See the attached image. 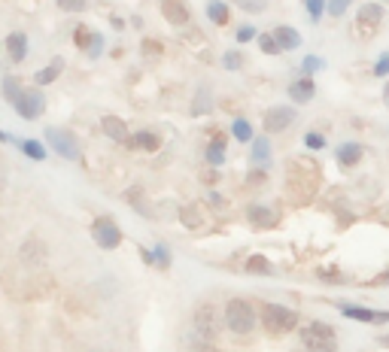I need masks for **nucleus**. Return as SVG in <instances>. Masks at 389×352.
Returning a JSON list of instances; mask_svg holds the SVG:
<instances>
[{"label":"nucleus","mask_w":389,"mask_h":352,"mask_svg":"<svg viewBox=\"0 0 389 352\" xmlns=\"http://www.w3.org/2000/svg\"><path fill=\"white\" fill-rule=\"evenodd\" d=\"M377 347H389V334L380 337V340H377Z\"/></svg>","instance_id":"nucleus-48"},{"label":"nucleus","mask_w":389,"mask_h":352,"mask_svg":"<svg viewBox=\"0 0 389 352\" xmlns=\"http://www.w3.org/2000/svg\"><path fill=\"white\" fill-rule=\"evenodd\" d=\"M155 258H158V264H161V267H167V249H165V246H158V252H155Z\"/></svg>","instance_id":"nucleus-44"},{"label":"nucleus","mask_w":389,"mask_h":352,"mask_svg":"<svg viewBox=\"0 0 389 352\" xmlns=\"http://www.w3.org/2000/svg\"><path fill=\"white\" fill-rule=\"evenodd\" d=\"M222 64H225V70H240V67H244V55H240V52H225Z\"/></svg>","instance_id":"nucleus-36"},{"label":"nucleus","mask_w":389,"mask_h":352,"mask_svg":"<svg viewBox=\"0 0 389 352\" xmlns=\"http://www.w3.org/2000/svg\"><path fill=\"white\" fill-rule=\"evenodd\" d=\"M353 0H329V16H335V18H341L344 12H346V6H350Z\"/></svg>","instance_id":"nucleus-37"},{"label":"nucleus","mask_w":389,"mask_h":352,"mask_svg":"<svg viewBox=\"0 0 389 352\" xmlns=\"http://www.w3.org/2000/svg\"><path fill=\"white\" fill-rule=\"evenodd\" d=\"M374 76H377V79H386L389 76V52H384L377 61H374Z\"/></svg>","instance_id":"nucleus-35"},{"label":"nucleus","mask_w":389,"mask_h":352,"mask_svg":"<svg viewBox=\"0 0 389 352\" xmlns=\"http://www.w3.org/2000/svg\"><path fill=\"white\" fill-rule=\"evenodd\" d=\"M58 6L64 12H82L86 10V0H58Z\"/></svg>","instance_id":"nucleus-39"},{"label":"nucleus","mask_w":389,"mask_h":352,"mask_svg":"<svg viewBox=\"0 0 389 352\" xmlns=\"http://www.w3.org/2000/svg\"><path fill=\"white\" fill-rule=\"evenodd\" d=\"M91 352H104V349H91Z\"/></svg>","instance_id":"nucleus-51"},{"label":"nucleus","mask_w":389,"mask_h":352,"mask_svg":"<svg viewBox=\"0 0 389 352\" xmlns=\"http://www.w3.org/2000/svg\"><path fill=\"white\" fill-rule=\"evenodd\" d=\"M213 110V97H210V88H198L195 95V103H192V116H204V112Z\"/></svg>","instance_id":"nucleus-24"},{"label":"nucleus","mask_w":389,"mask_h":352,"mask_svg":"<svg viewBox=\"0 0 389 352\" xmlns=\"http://www.w3.org/2000/svg\"><path fill=\"white\" fill-rule=\"evenodd\" d=\"M46 140H49V146L61 155V158H70V161L80 158V140H76L70 131H64V128H46Z\"/></svg>","instance_id":"nucleus-5"},{"label":"nucleus","mask_w":389,"mask_h":352,"mask_svg":"<svg viewBox=\"0 0 389 352\" xmlns=\"http://www.w3.org/2000/svg\"><path fill=\"white\" fill-rule=\"evenodd\" d=\"M271 161V143L268 137H256L252 140V164H268Z\"/></svg>","instance_id":"nucleus-21"},{"label":"nucleus","mask_w":389,"mask_h":352,"mask_svg":"<svg viewBox=\"0 0 389 352\" xmlns=\"http://www.w3.org/2000/svg\"><path fill=\"white\" fill-rule=\"evenodd\" d=\"M198 352H219V349L213 347V343H210V347H201V349H198Z\"/></svg>","instance_id":"nucleus-50"},{"label":"nucleus","mask_w":389,"mask_h":352,"mask_svg":"<svg viewBox=\"0 0 389 352\" xmlns=\"http://www.w3.org/2000/svg\"><path fill=\"white\" fill-rule=\"evenodd\" d=\"M259 46H261V52H265V55H280L283 52L274 34H259Z\"/></svg>","instance_id":"nucleus-28"},{"label":"nucleus","mask_w":389,"mask_h":352,"mask_svg":"<svg viewBox=\"0 0 389 352\" xmlns=\"http://www.w3.org/2000/svg\"><path fill=\"white\" fill-rule=\"evenodd\" d=\"M180 219H182V225H186V228H201V216H198L195 207H182Z\"/></svg>","instance_id":"nucleus-33"},{"label":"nucleus","mask_w":389,"mask_h":352,"mask_svg":"<svg viewBox=\"0 0 389 352\" xmlns=\"http://www.w3.org/2000/svg\"><path fill=\"white\" fill-rule=\"evenodd\" d=\"M219 334V313L213 304H204L195 310V319H192V337H195V349L210 347Z\"/></svg>","instance_id":"nucleus-1"},{"label":"nucleus","mask_w":389,"mask_h":352,"mask_svg":"<svg viewBox=\"0 0 389 352\" xmlns=\"http://www.w3.org/2000/svg\"><path fill=\"white\" fill-rule=\"evenodd\" d=\"M6 52H10L12 61H25V55H27V37L25 34H10V37H6Z\"/></svg>","instance_id":"nucleus-18"},{"label":"nucleus","mask_w":389,"mask_h":352,"mask_svg":"<svg viewBox=\"0 0 389 352\" xmlns=\"http://www.w3.org/2000/svg\"><path fill=\"white\" fill-rule=\"evenodd\" d=\"M22 149H25V155H27V158H34V161H43V158H46L43 146H40L37 140H25V143H22Z\"/></svg>","instance_id":"nucleus-32"},{"label":"nucleus","mask_w":389,"mask_h":352,"mask_svg":"<svg viewBox=\"0 0 389 352\" xmlns=\"http://www.w3.org/2000/svg\"><path fill=\"white\" fill-rule=\"evenodd\" d=\"M3 95H6V101H10V103H12V107H16V103H19V101H22V95H25V88H22V86H19V82H16V79H12V76H10V79H3Z\"/></svg>","instance_id":"nucleus-27"},{"label":"nucleus","mask_w":389,"mask_h":352,"mask_svg":"<svg viewBox=\"0 0 389 352\" xmlns=\"http://www.w3.org/2000/svg\"><path fill=\"white\" fill-rule=\"evenodd\" d=\"M128 146L131 149H137V152H155L161 146V140L150 131H140V134H134V137H128Z\"/></svg>","instance_id":"nucleus-17"},{"label":"nucleus","mask_w":389,"mask_h":352,"mask_svg":"<svg viewBox=\"0 0 389 352\" xmlns=\"http://www.w3.org/2000/svg\"><path fill=\"white\" fill-rule=\"evenodd\" d=\"M341 316L353 322H362V325H380V322H389V310H371V307H356V304H341Z\"/></svg>","instance_id":"nucleus-8"},{"label":"nucleus","mask_w":389,"mask_h":352,"mask_svg":"<svg viewBox=\"0 0 389 352\" xmlns=\"http://www.w3.org/2000/svg\"><path fill=\"white\" fill-rule=\"evenodd\" d=\"M384 103H386V107H389V82H386V86H384Z\"/></svg>","instance_id":"nucleus-49"},{"label":"nucleus","mask_w":389,"mask_h":352,"mask_svg":"<svg viewBox=\"0 0 389 352\" xmlns=\"http://www.w3.org/2000/svg\"><path fill=\"white\" fill-rule=\"evenodd\" d=\"M335 158H338V164H341V171H353V167L365 158V146L362 143H341Z\"/></svg>","instance_id":"nucleus-11"},{"label":"nucleus","mask_w":389,"mask_h":352,"mask_svg":"<svg viewBox=\"0 0 389 352\" xmlns=\"http://www.w3.org/2000/svg\"><path fill=\"white\" fill-rule=\"evenodd\" d=\"M274 267H271V262H268L265 255H250L246 258V273H252V277H268Z\"/></svg>","instance_id":"nucleus-22"},{"label":"nucleus","mask_w":389,"mask_h":352,"mask_svg":"<svg viewBox=\"0 0 389 352\" xmlns=\"http://www.w3.org/2000/svg\"><path fill=\"white\" fill-rule=\"evenodd\" d=\"M261 325L271 334H289V331L298 328V313L280 304H265L261 307Z\"/></svg>","instance_id":"nucleus-3"},{"label":"nucleus","mask_w":389,"mask_h":352,"mask_svg":"<svg viewBox=\"0 0 389 352\" xmlns=\"http://www.w3.org/2000/svg\"><path fill=\"white\" fill-rule=\"evenodd\" d=\"M101 128H104V134H107L110 140H116V143H128V125H125L122 118L104 116L101 118Z\"/></svg>","instance_id":"nucleus-14"},{"label":"nucleus","mask_w":389,"mask_h":352,"mask_svg":"<svg viewBox=\"0 0 389 352\" xmlns=\"http://www.w3.org/2000/svg\"><path fill=\"white\" fill-rule=\"evenodd\" d=\"M322 67H325V61H322V58H314V55H307V58L301 61V73H304V76H314V73H320Z\"/></svg>","instance_id":"nucleus-30"},{"label":"nucleus","mask_w":389,"mask_h":352,"mask_svg":"<svg viewBox=\"0 0 389 352\" xmlns=\"http://www.w3.org/2000/svg\"><path fill=\"white\" fill-rule=\"evenodd\" d=\"M320 279H325V283H350V277H341L338 271H320Z\"/></svg>","instance_id":"nucleus-41"},{"label":"nucleus","mask_w":389,"mask_h":352,"mask_svg":"<svg viewBox=\"0 0 389 352\" xmlns=\"http://www.w3.org/2000/svg\"><path fill=\"white\" fill-rule=\"evenodd\" d=\"M338 340V331L329 325V322H307L301 328V343L307 349H316V347H329V343Z\"/></svg>","instance_id":"nucleus-4"},{"label":"nucleus","mask_w":389,"mask_h":352,"mask_svg":"<svg viewBox=\"0 0 389 352\" xmlns=\"http://www.w3.org/2000/svg\"><path fill=\"white\" fill-rule=\"evenodd\" d=\"M143 52H152V55H161V46H158V43H152V40H150V43H146V40H143Z\"/></svg>","instance_id":"nucleus-43"},{"label":"nucleus","mask_w":389,"mask_h":352,"mask_svg":"<svg viewBox=\"0 0 389 352\" xmlns=\"http://www.w3.org/2000/svg\"><path fill=\"white\" fill-rule=\"evenodd\" d=\"M207 16H210V22L213 25H228V3H222V0H210Z\"/></svg>","instance_id":"nucleus-23"},{"label":"nucleus","mask_w":389,"mask_h":352,"mask_svg":"<svg viewBox=\"0 0 389 352\" xmlns=\"http://www.w3.org/2000/svg\"><path fill=\"white\" fill-rule=\"evenodd\" d=\"M246 219L250 225H256V228H277V213H274L271 207H265V203H252L250 210H246Z\"/></svg>","instance_id":"nucleus-12"},{"label":"nucleus","mask_w":389,"mask_h":352,"mask_svg":"<svg viewBox=\"0 0 389 352\" xmlns=\"http://www.w3.org/2000/svg\"><path fill=\"white\" fill-rule=\"evenodd\" d=\"M304 6H307V16L314 18V22H320L322 12L329 10V0H304Z\"/></svg>","instance_id":"nucleus-29"},{"label":"nucleus","mask_w":389,"mask_h":352,"mask_svg":"<svg viewBox=\"0 0 389 352\" xmlns=\"http://www.w3.org/2000/svg\"><path fill=\"white\" fill-rule=\"evenodd\" d=\"M43 95H40L37 88H25V95H22V101L16 103V112L22 118H37V116H43Z\"/></svg>","instance_id":"nucleus-10"},{"label":"nucleus","mask_w":389,"mask_h":352,"mask_svg":"<svg viewBox=\"0 0 389 352\" xmlns=\"http://www.w3.org/2000/svg\"><path fill=\"white\" fill-rule=\"evenodd\" d=\"M207 201L213 203V207H222V203H225V201H222V194H216V192H210V198H207Z\"/></svg>","instance_id":"nucleus-47"},{"label":"nucleus","mask_w":389,"mask_h":352,"mask_svg":"<svg viewBox=\"0 0 389 352\" xmlns=\"http://www.w3.org/2000/svg\"><path fill=\"white\" fill-rule=\"evenodd\" d=\"M101 49H104V37H101V34H91V40H89V49H86V52L89 55H101Z\"/></svg>","instance_id":"nucleus-40"},{"label":"nucleus","mask_w":389,"mask_h":352,"mask_svg":"<svg viewBox=\"0 0 389 352\" xmlns=\"http://www.w3.org/2000/svg\"><path fill=\"white\" fill-rule=\"evenodd\" d=\"M207 161H210L213 167H219V164L225 161V140H222V137H216L213 143L207 146Z\"/></svg>","instance_id":"nucleus-26"},{"label":"nucleus","mask_w":389,"mask_h":352,"mask_svg":"<svg viewBox=\"0 0 389 352\" xmlns=\"http://www.w3.org/2000/svg\"><path fill=\"white\" fill-rule=\"evenodd\" d=\"M371 286H389V271H386V273H380V277H374V279H371Z\"/></svg>","instance_id":"nucleus-45"},{"label":"nucleus","mask_w":389,"mask_h":352,"mask_svg":"<svg viewBox=\"0 0 389 352\" xmlns=\"http://www.w3.org/2000/svg\"><path fill=\"white\" fill-rule=\"evenodd\" d=\"M91 234H95V240L101 249H116L119 243H122V231H119V225L113 222V219H97L95 222V228H91Z\"/></svg>","instance_id":"nucleus-9"},{"label":"nucleus","mask_w":389,"mask_h":352,"mask_svg":"<svg viewBox=\"0 0 389 352\" xmlns=\"http://www.w3.org/2000/svg\"><path fill=\"white\" fill-rule=\"evenodd\" d=\"M304 146H307L310 152H320V149H325V137L322 134H316V131H307L304 134Z\"/></svg>","instance_id":"nucleus-31"},{"label":"nucleus","mask_w":389,"mask_h":352,"mask_svg":"<svg viewBox=\"0 0 389 352\" xmlns=\"http://www.w3.org/2000/svg\"><path fill=\"white\" fill-rule=\"evenodd\" d=\"M46 246L43 243H37V240H27L22 246V262H31V264H43L46 262Z\"/></svg>","instance_id":"nucleus-19"},{"label":"nucleus","mask_w":389,"mask_h":352,"mask_svg":"<svg viewBox=\"0 0 389 352\" xmlns=\"http://www.w3.org/2000/svg\"><path fill=\"white\" fill-rule=\"evenodd\" d=\"M231 134H235V140H240V143H252V125L246 122V118H235V125H231Z\"/></svg>","instance_id":"nucleus-25"},{"label":"nucleus","mask_w":389,"mask_h":352,"mask_svg":"<svg viewBox=\"0 0 389 352\" xmlns=\"http://www.w3.org/2000/svg\"><path fill=\"white\" fill-rule=\"evenodd\" d=\"M161 12H165V18L171 25H186L189 22V10H186L182 0H165V3H161Z\"/></svg>","instance_id":"nucleus-15"},{"label":"nucleus","mask_w":389,"mask_h":352,"mask_svg":"<svg viewBox=\"0 0 389 352\" xmlns=\"http://www.w3.org/2000/svg\"><path fill=\"white\" fill-rule=\"evenodd\" d=\"M307 352H341V349H338V340H335V343H329V347H316V349H307Z\"/></svg>","instance_id":"nucleus-46"},{"label":"nucleus","mask_w":389,"mask_h":352,"mask_svg":"<svg viewBox=\"0 0 389 352\" xmlns=\"http://www.w3.org/2000/svg\"><path fill=\"white\" fill-rule=\"evenodd\" d=\"M316 95V82L314 76H301V79H295L292 86H289V97H292V103H310Z\"/></svg>","instance_id":"nucleus-13"},{"label":"nucleus","mask_w":389,"mask_h":352,"mask_svg":"<svg viewBox=\"0 0 389 352\" xmlns=\"http://www.w3.org/2000/svg\"><path fill=\"white\" fill-rule=\"evenodd\" d=\"M274 37H277V43H280L283 52H292V49L301 46V34L295 31V27H289V25L274 27Z\"/></svg>","instance_id":"nucleus-16"},{"label":"nucleus","mask_w":389,"mask_h":352,"mask_svg":"<svg viewBox=\"0 0 389 352\" xmlns=\"http://www.w3.org/2000/svg\"><path fill=\"white\" fill-rule=\"evenodd\" d=\"M298 118V112L292 107H271L265 110V116H261V125H265L268 134H283L292 128V122Z\"/></svg>","instance_id":"nucleus-6"},{"label":"nucleus","mask_w":389,"mask_h":352,"mask_svg":"<svg viewBox=\"0 0 389 352\" xmlns=\"http://www.w3.org/2000/svg\"><path fill=\"white\" fill-rule=\"evenodd\" d=\"M89 40H91L89 27H76V43H80V49H89Z\"/></svg>","instance_id":"nucleus-42"},{"label":"nucleus","mask_w":389,"mask_h":352,"mask_svg":"<svg viewBox=\"0 0 389 352\" xmlns=\"http://www.w3.org/2000/svg\"><path fill=\"white\" fill-rule=\"evenodd\" d=\"M61 70H64V61H61V58H55L52 64L40 70V73L34 76V79H37V86H49V82H55V79H58V73H61Z\"/></svg>","instance_id":"nucleus-20"},{"label":"nucleus","mask_w":389,"mask_h":352,"mask_svg":"<svg viewBox=\"0 0 389 352\" xmlns=\"http://www.w3.org/2000/svg\"><path fill=\"white\" fill-rule=\"evenodd\" d=\"M380 22H384V6L380 3H365V6H359V12H356V27H359V37L368 40L374 31L380 27Z\"/></svg>","instance_id":"nucleus-7"},{"label":"nucleus","mask_w":389,"mask_h":352,"mask_svg":"<svg viewBox=\"0 0 389 352\" xmlns=\"http://www.w3.org/2000/svg\"><path fill=\"white\" fill-rule=\"evenodd\" d=\"M235 6H240V10L246 12H265L268 10V0H231Z\"/></svg>","instance_id":"nucleus-34"},{"label":"nucleus","mask_w":389,"mask_h":352,"mask_svg":"<svg viewBox=\"0 0 389 352\" xmlns=\"http://www.w3.org/2000/svg\"><path fill=\"white\" fill-rule=\"evenodd\" d=\"M225 325L237 337L250 334V331L256 328V310H252L250 301H244V298L228 301V304H225Z\"/></svg>","instance_id":"nucleus-2"},{"label":"nucleus","mask_w":389,"mask_h":352,"mask_svg":"<svg viewBox=\"0 0 389 352\" xmlns=\"http://www.w3.org/2000/svg\"><path fill=\"white\" fill-rule=\"evenodd\" d=\"M250 40H259L256 27H252V25H240L237 27V43H250Z\"/></svg>","instance_id":"nucleus-38"}]
</instances>
